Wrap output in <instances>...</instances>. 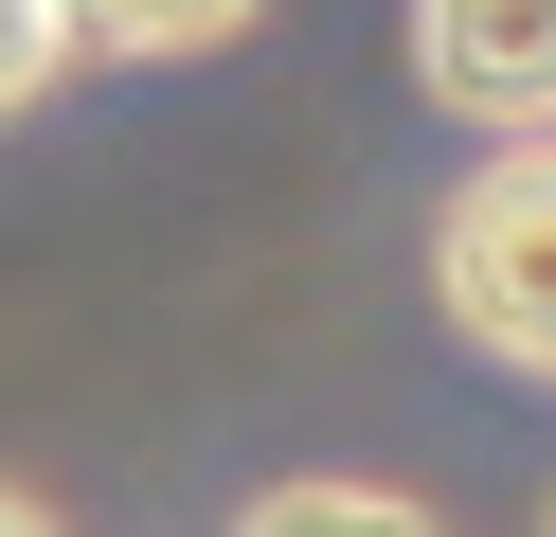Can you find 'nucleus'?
I'll list each match as a JSON object with an SVG mask.
<instances>
[{"label":"nucleus","mask_w":556,"mask_h":537,"mask_svg":"<svg viewBox=\"0 0 556 537\" xmlns=\"http://www.w3.org/2000/svg\"><path fill=\"white\" fill-rule=\"evenodd\" d=\"M431 305H448L467 358H503V376L556 394V126L484 143V162L448 179V215H431Z\"/></svg>","instance_id":"obj_1"},{"label":"nucleus","mask_w":556,"mask_h":537,"mask_svg":"<svg viewBox=\"0 0 556 537\" xmlns=\"http://www.w3.org/2000/svg\"><path fill=\"white\" fill-rule=\"evenodd\" d=\"M269 0H73V36L90 54H126V72H180V54H233Z\"/></svg>","instance_id":"obj_3"},{"label":"nucleus","mask_w":556,"mask_h":537,"mask_svg":"<svg viewBox=\"0 0 556 537\" xmlns=\"http://www.w3.org/2000/svg\"><path fill=\"white\" fill-rule=\"evenodd\" d=\"M73 54H90V36H73V0H0V126H18V107H37Z\"/></svg>","instance_id":"obj_5"},{"label":"nucleus","mask_w":556,"mask_h":537,"mask_svg":"<svg viewBox=\"0 0 556 537\" xmlns=\"http://www.w3.org/2000/svg\"><path fill=\"white\" fill-rule=\"evenodd\" d=\"M18 520H37V484H18V465H0V537H18Z\"/></svg>","instance_id":"obj_6"},{"label":"nucleus","mask_w":556,"mask_h":537,"mask_svg":"<svg viewBox=\"0 0 556 537\" xmlns=\"http://www.w3.org/2000/svg\"><path fill=\"white\" fill-rule=\"evenodd\" d=\"M269 537H413V484H341V465H305V484H252Z\"/></svg>","instance_id":"obj_4"},{"label":"nucleus","mask_w":556,"mask_h":537,"mask_svg":"<svg viewBox=\"0 0 556 537\" xmlns=\"http://www.w3.org/2000/svg\"><path fill=\"white\" fill-rule=\"evenodd\" d=\"M413 90L484 143L556 126V0H413Z\"/></svg>","instance_id":"obj_2"}]
</instances>
